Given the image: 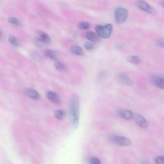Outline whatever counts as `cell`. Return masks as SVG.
<instances>
[{"label":"cell","mask_w":164,"mask_h":164,"mask_svg":"<svg viewBox=\"0 0 164 164\" xmlns=\"http://www.w3.org/2000/svg\"><path fill=\"white\" fill-rule=\"evenodd\" d=\"M69 108H70L71 122L74 126H77L79 123V119H80L79 100L78 97H74L71 100Z\"/></svg>","instance_id":"obj_1"},{"label":"cell","mask_w":164,"mask_h":164,"mask_svg":"<svg viewBox=\"0 0 164 164\" xmlns=\"http://www.w3.org/2000/svg\"><path fill=\"white\" fill-rule=\"evenodd\" d=\"M113 27L111 24H106L105 25H97L96 26V34L102 39H108L111 36Z\"/></svg>","instance_id":"obj_2"},{"label":"cell","mask_w":164,"mask_h":164,"mask_svg":"<svg viewBox=\"0 0 164 164\" xmlns=\"http://www.w3.org/2000/svg\"><path fill=\"white\" fill-rule=\"evenodd\" d=\"M114 16L116 23L117 24H122L128 17V11L123 7H118L115 10Z\"/></svg>","instance_id":"obj_3"},{"label":"cell","mask_w":164,"mask_h":164,"mask_svg":"<svg viewBox=\"0 0 164 164\" xmlns=\"http://www.w3.org/2000/svg\"><path fill=\"white\" fill-rule=\"evenodd\" d=\"M112 141L117 145L120 146H128L131 145V141L128 138L124 137L115 135L112 137Z\"/></svg>","instance_id":"obj_4"},{"label":"cell","mask_w":164,"mask_h":164,"mask_svg":"<svg viewBox=\"0 0 164 164\" xmlns=\"http://www.w3.org/2000/svg\"><path fill=\"white\" fill-rule=\"evenodd\" d=\"M133 119L138 126L142 128H146L149 125L147 119L138 114H134Z\"/></svg>","instance_id":"obj_5"},{"label":"cell","mask_w":164,"mask_h":164,"mask_svg":"<svg viewBox=\"0 0 164 164\" xmlns=\"http://www.w3.org/2000/svg\"><path fill=\"white\" fill-rule=\"evenodd\" d=\"M137 5L140 10L149 14H152L154 11L153 8H152L147 2L143 1V0H138L137 2Z\"/></svg>","instance_id":"obj_6"},{"label":"cell","mask_w":164,"mask_h":164,"mask_svg":"<svg viewBox=\"0 0 164 164\" xmlns=\"http://www.w3.org/2000/svg\"><path fill=\"white\" fill-rule=\"evenodd\" d=\"M46 97H48V100H49L53 103H59L60 101V96L56 92H53V91L48 92L46 94Z\"/></svg>","instance_id":"obj_7"},{"label":"cell","mask_w":164,"mask_h":164,"mask_svg":"<svg viewBox=\"0 0 164 164\" xmlns=\"http://www.w3.org/2000/svg\"><path fill=\"white\" fill-rule=\"evenodd\" d=\"M134 112H132L129 110H126V109H123V110H120L118 112L119 115L124 119H127V120H129L131 119H133V116H134Z\"/></svg>","instance_id":"obj_8"},{"label":"cell","mask_w":164,"mask_h":164,"mask_svg":"<svg viewBox=\"0 0 164 164\" xmlns=\"http://www.w3.org/2000/svg\"><path fill=\"white\" fill-rule=\"evenodd\" d=\"M25 93L28 97L34 100H39L40 99L39 94L34 89H26Z\"/></svg>","instance_id":"obj_9"},{"label":"cell","mask_w":164,"mask_h":164,"mask_svg":"<svg viewBox=\"0 0 164 164\" xmlns=\"http://www.w3.org/2000/svg\"><path fill=\"white\" fill-rule=\"evenodd\" d=\"M45 54L47 57L54 61H59V60L60 59L59 54L56 51H54L53 50L46 49L45 51Z\"/></svg>","instance_id":"obj_10"},{"label":"cell","mask_w":164,"mask_h":164,"mask_svg":"<svg viewBox=\"0 0 164 164\" xmlns=\"http://www.w3.org/2000/svg\"><path fill=\"white\" fill-rule=\"evenodd\" d=\"M37 36L38 40H39L42 42L47 43L50 41L49 36L46 34V33L44 32V31H38L37 33Z\"/></svg>","instance_id":"obj_11"},{"label":"cell","mask_w":164,"mask_h":164,"mask_svg":"<svg viewBox=\"0 0 164 164\" xmlns=\"http://www.w3.org/2000/svg\"><path fill=\"white\" fill-rule=\"evenodd\" d=\"M119 80L122 83L128 85H132L133 82L131 80L126 74H121L119 75Z\"/></svg>","instance_id":"obj_12"},{"label":"cell","mask_w":164,"mask_h":164,"mask_svg":"<svg viewBox=\"0 0 164 164\" xmlns=\"http://www.w3.org/2000/svg\"><path fill=\"white\" fill-rule=\"evenodd\" d=\"M86 37L89 40L92 42H96L99 41V36H98L96 34H95L93 31H88L86 34Z\"/></svg>","instance_id":"obj_13"},{"label":"cell","mask_w":164,"mask_h":164,"mask_svg":"<svg viewBox=\"0 0 164 164\" xmlns=\"http://www.w3.org/2000/svg\"><path fill=\"white\" fill-rule=\"evenodd\" d=\"M71 51L76 54V55H82L83 54V49L80 47V46H73L71 48Z\"/></svg>","instance_id":"obj_14"},{"label":"cell","mask_w":164,"mask_h":164,"mask_svg":"<svg viewBox=\"0 0 164 164\" xmlns=\"http://www.w3.org/2000/svg\"><path fill=\"white\" fill-rule=\"evenodd\" d=\"M126 59L129 62L134 63V64L139 63L141 61V59H140V57H138V56H135V55H129L126 58Z\"/></svg>","instance_id":"obj_15"},{"label":"cell","mask_w":164,"mask_h":164,"mask_svg":"<svg viewBox=\"0 0 164 164\" xmlns=\"http://www.w3.org/2000/svg\"><path fill=\"white\" fill-rule=\"evenodd\" d=\"M91 27V25L88 22L82 21L78 25V28L82 30H89Z\"/></svg>","instance_id":"obj_16"},{"label":"cell","mask_w":164,"mask_h":164,"mask_svg":"<svg viewBox=\"0 0 164 164\" xmlns=\"http://www.w3.org/2000/svg\"><path fill=\"white\" fill-rule=\"evenodd\" d=\"M8 40L10 43L14 46H18L19 45V44L17 40V39L14 36V35H10L8 37Z\"/></svg>","instance_id":"obj_17"},{"label":"cell","mask_w":164,"mask_h":164,"mask_svg":"<svg viewBox=\"0 0 164 164\" xmlns=\"http://www.w3.org/2000/svg\"><path fill=\"white\" fill-rule=\"evenodd\" d=\"M54 67H55V68L60 71H63L65 69V65L59 61H55V62H54Z\"/></svg>","instance_id":"obj_18"},{"label":"cell","mask_w":164,"mask_h":164,"mask_svg":"<svg viewBox=\"0 0 164 164\" xmlns=\"http://www.w3.org/2000/svg\"><path fill=\"white\" fill-rule=\"evenodd\" d=\"M155 85L158 88L164 89V79L163 78H158L155 80Z\"/></svg>","instance_id":"obj_19"},{"label":"cell","mask_w":164,"mask_h":164,"mask_svg":"<svg viewBox=\"0 0 164 164\" xmlns=\"http://www.w3.org/2000/svg\"><path fill=\"white\" fill-rule=\"evenodd\" d=\"M65 113L61 110H57L54 112V116L59 120H62L64 117Z\"/></svg>","instance_id":"obj_20"},{"label":"cell","mask_w":164,"mask_h":164,"mask_svg":"<svg viewBox=\"0 0 164 164\" xmlns=\"http://www.w3.org/2000/svg\"><path fill=\"white\" fill-rule=\"evenodd\" d=\"M8 21L10 24H12L13 25H16V26H19L20 25V22L19 21V20H17V19L14 18V17H8Z\"/></svg>","instance_id":"obj_21"},{"label":"cell","mask_w":164,"mask_h":164,"mask_svg":"<svg viewBox=\"0 0 164 164\" xmlns=\"http://www.w3.org/2000/svg\"><path fill=\"white\" fill-rule=\"evenodd\" d=\"M84 46L85 48L87 50H92L94 48V46L92 43L90 42H86L84 44Z\"/></svg>","instance_id":"obj_22"},{"label":"cell","mask_w":164,"mask_h":164,"mask_svg":"<svg viewBox=\"0 0 164 164\" xmlns=\"http://www.w3.org/2000/svg\"><path fill=\"white\" fill-rule=\"evenodd\" d=\"M90 164H101V162L97 158L93 157L90 159Z\"/></svg>","instance_id":"obj_23"},{"label":"cell","mask_w":164,"mask_h":164,"mask_svg":"<svg viewBox=\"0 0 164 164\" xmlns=\"http://www.w3.org/2000/svg\"><path fill=\"white\" fill-rule=\"evenodd\" d=\"M155 163L157 164H164V157L158 156L155 158Z\"/></svg>","instance_id":"obj_24"},{"label":"cell","mask_w":164,"mask_h":164,"mask_svg":"<svg viewBox=\"0 0 164 164\" xmlns=\"http://www.w3.org/2000/svg\"><path fill=\"white\" fill-rule=\"evenodd\" d=\"M156 45L157 46H158V47L161 48H164V41L163 40H157L156 42Z\"/></svg>","instance_id":"obj_25"},{"label":"cell","mask_w":164,"mask_h":164,"mask_svg":"<svg viewBox=\"0 0 164 164\" xmlns=\"http://www.w3.org/2000/svg\"><path fill=\"white\" fill-rule=\"evenodd\" d=\"M142 163H143V164H149V162L148 160H144L143 162H142Z\"/></svg>","instance_id":"obj_26"},{"label":"cell","mask_w":164,"mask_h":164,"mask_svg":"<svg viewBox=\"0 0 164 164\" xmlns=\"http://www.w3.org/2000/svg\"><path fill=\"white\" fill-rule=\"evenodd\" d=\"M162 6H163V7L164 8V2H163V3H162Z\"/></svg>","instance_id":"obj_27"},{"label":"cell","mask_w":164,"mask_h":164,"mask_svg":"<svg viewBox=\"0 0 164 164\" xmlns=\"http://www.w3.org/2000/svg\"><path fill=\"white\" fill-rule=\"evenodd\" d=\"M0 35H1V34H0Z\"/></svg>","instance_id":"obj_28"}]
</instances>
